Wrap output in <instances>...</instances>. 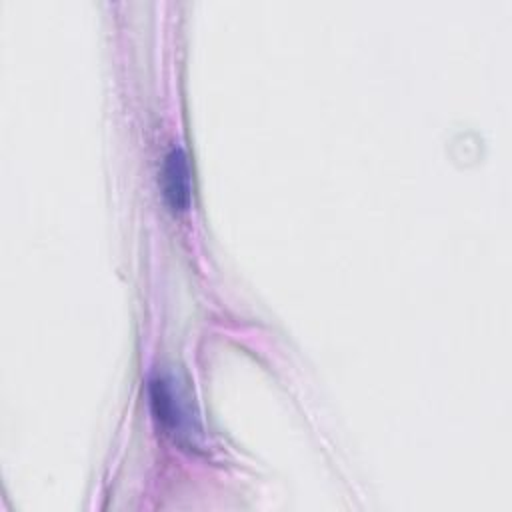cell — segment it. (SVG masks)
I'll return each mask as SVG.
<instances>
[{
	"instance_id": "1",
	"label": "cell",
	"mask_w": 512,
	"mask_h": 512,
	"mask_svg": "<svg viewBox=\"0 0 512 512\" xmlns=\"http://www.w3.org/2000/svg\"><path fill=\"white\" fill-rule=\"evenodd\" d=\"M150 404L156 420L174 436H192V416L182 398V392L166 376L150 380Z\"/></svg>"
},
{
	"instance_id": "2",
	"label": "cell",
	"mask_w": 512,
	"mask_h": 512,
	"mask_svg": "<svg viewBox=\"0 0 512 512\" xmlns=\"http://www.w3.org/2000/svg\"><path fill=\"white\" fill-rule=\"evenodd\" d=\"M162 190L170 210L180 212L190 202V170L188 158L180 146L170 148L162 164Z\"/></svg>"
}]
</instances>
